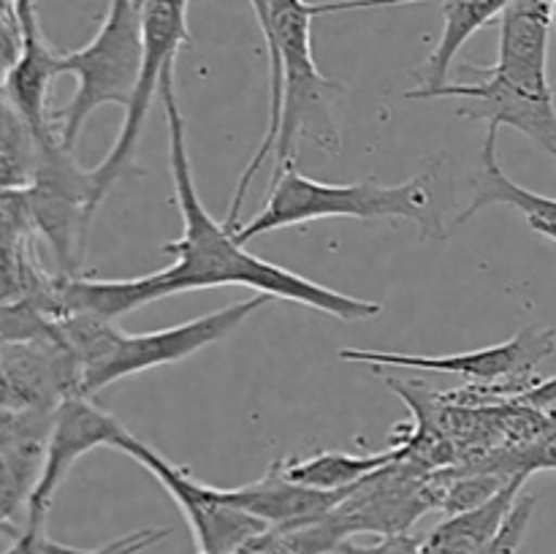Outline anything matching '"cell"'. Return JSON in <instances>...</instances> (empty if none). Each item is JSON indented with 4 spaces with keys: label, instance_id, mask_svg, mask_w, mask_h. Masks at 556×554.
Listing matches in <instances>:
<instances>
[{
    "label": "cell",
    "instance_id": "23",
    "mask_svg": "<svg viewBox=\"0 0 556 554\" xmlns=\"http://www.w3.org/2000/svg\"><path fill=\"white\" fill-rule=\"evenodd\" d=\"M548 3H552V9H554V25H556V0H548Z\"/></svg>",
    "mask_w": 556,
    "mask_h": 554
},
{
    "label": "cell",
    "instance_id": "14",
    "mask_svg": "<svg viewBox=\"0 0 556 554\" xmlns=\"http://www.w3.org/2000/svg\"><path fill=\"white\" fill-rule=\"evenodd\" d=\"M348 492L351 489L324 492V489H313L291 481L282 473V462L277 459L271 462V467L258 481L244 483V487L223 489V498L231 505H237V508L253 514L255 519L266 521L269 527H288L329 514L331 508H337L348 498Z\"/></svg>",
    "mask_w": 556,
    "mask_h": 554
},
{
    "label": "cell",
    "instance_id": "13",
    "mask_svg": "<svg viewBox=\"0 0 556 554\" xmlns=\"http://www.w3.org/2000/svg\"><path fill=\"white\" fill-rule=\"evenodd\" d=\"M554 9L548 0H510L500 14L497 63L489 65L510 85L530 92L554 90L548 85V36Z\"/></svg>",
    "mask_w": 556,
    "mask_h": 554
},
{
    "label": "cell",
    "instance_id": "15",
    "mask_svg": "<svg viewBox=\"0 0 556 554\" xmlns=\"http://www.w3.org/2000/svg\"><path fill=\"white\" fill-rule=\"evenodd\" d=\"M497 134L500 128L486 125V136H483L481 147V168L472 177V201L467 210L459 215V223L470 221L476 212L486 210L492 204H505L519 210L527 217L532 231L541 237L556 242V199L552 196H541L535 190H527L516 185L508 174L500 168L497 163Z\"/></svg>",
    "mask_w": 556,
    "mask_h": 554
},
{
    "label": "cell",
    "instance_id": "20",
    "mask_svg": "<svg viewBox=\"0 0 556 554\" xmlns=\"http://www.w3.org/2000/svg\"><path fill=\"white\" fill-rule=\"evenodd\" d=\"M554 400H556V375H552V378H541L532 389H527L525 394L516 396V402H525V405H535V407H546L548 402Z\"/></svg>",
    "mask_w": 556,
    "mask_h": 554
},
{
    "label": "cell",
    "instance_id": "8",
    "mask_svg": "<svg viewBox=\"0 0 556 554\" xmlns=\"http://www.w3.org/2000/svg\"><path fill=\"white\" fill-rule=\"evenodd\" d=\"M112 449L128 454L130 459L139 462L144 470H150L161 481V487L172 494L174 503L179 505L182 516L188 519L190 532L199 543V552L242 554L255 538L269 530L266 521L255 519L253 514L228 503L223 498V489L195 481L185 467L168 462L166 456L157 454L152 445L130 435L128 429L117 435Z\"/></svg>",
    "mask_w": 556,
    "mask_h": 554
},
{
    "label": "cell",
    "instance_id": "3",
    "mask_svg": "<svg viewBox=\"0 0 556 554\" xmlns=\"http://www.w3.org/2000/svg\"><path fill=\"white\" fill-rule=\"evenodd\" d=\"M440 158L434 166L424 168L402 185H383L378 179H362L353 185L320 182L286 163L277 177H271V190L266 196L264 210L237 228V239L248 244L261 234L280 231V228L304 226L313 221L331 217H356V221H413L421 239H443V217L434 199V179H438Z\"/></svg>",
    "mask_w": 556,
    "mask_h": 554
},
{
    "label": "cell",
    "instance_id": "1",
    "mask_svg": "<svg viewBox=\"0 0 556 554\" xmlns=\"http://www.w3.org/2000/svg\"><path fill=\"white\" fill-rule=\"evenodd\" d=\"M161 101L166 112L168 128V166H172L174 201L182 215V237L163 244V253L174 255V264L163 272L134 277V280H81V277H63L58 288H52V304L65 313H90L98 318L114 320L117 315L134 313L144 304L157 302L163 297L182 291H201L217 286H248L271 299L304 304L315 313L331 315L337 320L358 324L380 315L378 302L356 299L351 293L334 291L309 277L288 272L282 266L258 259L237 234L226 228V223L215 221L201 204L195 190L193 166L188 158L185 141V119L179 112L177 90H174V68L161 79Z\"/></svg>",
    "mask_w": 556,
    "mask_h": 554
},
{
    "label": "cell",
    "instance_id": "7",
    "mask_svg": "<svg viewBox=\"0 0 556 554\" xmlns=\"http://www.w3.org/2000/svg\"><path fill=\"white\" fill-rule=\"evenodd\" d=\"M271 297H266V293H258V297L228 304V307L215 310V313L199 315V318L168 326V329L147 331V335H123L117 329L112 340H109V345L103 348L101 356L81 369L79 394L92 396L103 386H112L119 378H128V375H139L144 369H155L163 367V364H174L193 356L201 348L212 345V342L237 331Z\"/></svg>",
    "mask_w": 556,
    "mask_h": 554
},
{
    "label": "cell",
    "instance_id": "22",
    "mask_svg": "<svg viewBox=\"0 0 556 554\" xmlns=\"http://www.w3.org/2000/svg\"><path fill=\"white\" fill-rule=\"evenodd\" d=\"M543 411H546V413H548V416H552V421L556 424V400H554V402H548V405H546V407H543Z\"/></svg>",
    "mask_w": 556,
    "mask_h": 554
},
{
    "label": "cell",
    "instance_id": "18",
    "mask_svg": "<svg viewBox=\"0 0 556 554\" xmlns=\"http://www.w3.org/2000/svg\"><path fill=\"white\" fill-rule=\"evenodd\" d=\"M407 449H389L378 454H345V451H320V454L302 456V459H280L282 473L291 481L304 487L324 489V492H342L362 483L372 473L383 470L391 462L402 459Z\"/></svg>",
    "mask_w": 556,
    "mask_h": 554
},
{
    "label": "cell",
    "instance_id": "24",
    "mask_svg": "<svg viewBox=\"0 0 556 554\" xmlns=\"http://www.w3.org/2000/svg\"><path fill=\"white\" fill-rule=\"evenodd\" d=\"M14 3V0H0V5H11Z\"/></svg>",
    "mask_w": 556,
    "mask_h": 554
},
{
    "label": "cell",
    "instance_id": "12",
    "mask_svg": "<svg viewBox=\"0 0 556 554\" xmlns=\"http://www.w3.org/2000/svg\"><path fill=\"white\" fill-rule=\"evenodd\" d=\"M14 9L16 16H20L22 49L9 79L0 87V96L25 119L33 139L38 141L58 134L52 114L47 109V98L52 81L63 74V52H54L47 38H43L36 0H14Z\"/></svg>",
    "mask_w": 556,
    "mask_h": 554
},
{
    "label": "cell",
    "instance_id": "5",
    "mask_svg": "<svg viewBox=\"0 0 556 554\" xmlns=\"http://www.w3.org/2000/svg\"><path fill=\"white\" fill-rule=\"evenodd\" d=\"M188 3L190 0H144V58H141L139 81H136L134 96L125 106V119L117 141L109 150V155L96 168H90L96 206L106 199L117 179L141 174V168L136 166V147H139L152 96L161 92L163 74L174 68L179 47L190 41Z\"/></svg>",
    "mask_w": 556,
    "mask_h": 554
},
{
    "label": "cell",
    "instance_id": "4",
    "mask_svg": "<svg viewBox=\"0 0 556 554\" xmlns=\"http://www.w3.org/2000/svg\"><path fill=\"white\" fill-rule=\"evenodd\" d=\"M144 58V0H109V11L90 43L63 52V74L76 79V92L52 123L65 150H74L87 117L103 103L128 106Z\"/></svg>",
    "mask_w": 556,
    "mask_h": 554
},
{
    "label": "cell",
    "instance_id": "21",
    "mask_svg": "<svg viewBox=\"0 0 556 554\" xmlns=\"http://www.w3.org/2000/svg\"><path fill=\"white\" fill-rule=\"evenodd\" d=\"M250 5H253V14H255V20H258L261 36H264L266 47H269V41H271V0H250Z\"/></svg>",
    "mask_w": 556,
    "mask_h": 554
},
{
    "label": "cell",
    "instance_id": "19",
    "mask_svg": "<svg viewBox=\"0 0 556 554\" xmlns=\"http://www.w3.org/2000/svg\"><path fill=\"white\" fill-rule=\"evenodd\" d=\"M22 49V30L20 16H16L14 3L0 5V87L9 79L11 68H14L16 58Z\"/></svg>",
    "mask_w": 556,
    "mask_h": 554
},
{
    "label": "cell",
    "instance_id": "2",
    "mask_svg": "<svg viewBox=\"0 0 556 554\" xmlns=\"http://www.w3.org/2000/svg\"><path fill=\"white\" fill-rule=\"evenodd\" d=\"M427 3V0H271V41L266 47L269 54V123L261 139L258 150L250 158L233 193L226 215V228L237 234L239 212L244 196L250 193L255 174L264 166L266 158L275 152V174L282 172L286 163L293 161L302 139H309L326 152H340L342 136L337 125L334 106L345 96V85L324 76L313 58V20L342 11L380 9V5Z\"/></svg>",
    "mask_w": 556,
    "mask_h": 554
},
{
    "label": "cell",
    "instance_id": "16",
    "mask_svg": "<svg viewBox=\"0 0 556 554\" xmlns=\"http://www.w3.org/2000/svg\"><path fill=\"white\" fill-rule=\"evenodd\" d=\"M527 476H516L500 489L497 494L476 508L448 514L432 532L421 541V554H483L497 530L503 527L505 516L510 514L519 500Z\"/></svg>",
    "mask_w": 556,
    "mask_h": 554
},
{
    "label": "cell",
    "instance_id": "17",
    "mask_svg": "<svg viewBox=\"0 0 556 554\" xmlns=\"http://www.w3.org/2000/svg\"><path fill=\"white\" fill-rule=\"evenodd\" d=\"M508 3L510 0H443V33H440L434 52L429 54L427 65L421 68L424 85L416 90H407L405 98L448 85V71L467 38L476 36L492 20H497L508 9Z\"/></svg>",
    "mask_w": 556,
    "mask_h": 554
},
{
    "label": "cell",
    "instance_id": "10",
    "mask_svg": "<svg viewBox=\"0 0 556 554\" xmlns=\"http://www.w3.org/2000/svg\"><path fill=\"white\" fill-rule=\"evenodd\" d=\"M476 71L478 79L472 81H456V85H443L438 90L418 92L407 101H432V98H465L467 106L459 109V117L483 119L494 128H510L521 130L530 136L535 144H541L548 155L556 158V106H554V90L548 92H530L521 87L510 85L508 79L494 74L489 65H467Z\"/></svg>",
    "mask_w": 556,
    "mask_h": 554
},
{
    "label": "cell",
    "instance_id": "11",
    "mask_svg": "<svg viewBox=\"0 0 556 554\" xmlns=\"http://www.w3.org/2000/svg\"><path fill=\"white\" fill-rule=\"evenodd\" d=\"M79 358L54 337L0 340V405L52 413L79 394Z\"/></svg>",
    "mask_w": 556,
    "mask_h": 554
},
{
    "label": "cell",
    "instance_id": "9",
    "mask_svg": "<svg viewBox=\"0 0 556 554\" xmlns=\"http://www.w3.org/2000/svg\"><path fill=\"white\" fill-rule=\"evenodd\" d=\"M123 429L125 427L112 413L101 411L87 394H68L54 407L41 476H38L36 489L27 500V527L22 530L20 538L33 541V538L43 536V521H47L49 508H52L54 492L65 481L76 459L85 456L87 451L98 449V445L112 449Z\"/></svg>",
    "mask_w": 556,
    "mask_h": 554
},
{
    "label": "cell",
    "instance_id": "6",
    "mask_svg": "<svg viewBox=\"0 0 556 554\" xmlns=\"http://www.w3.org/2000/svg\"><path fill=\"white\" fill-rule=\"evenodd\" d=\"M556 345L554 329H535L525 326L510 340L497 345L478 348V351L448 353V356H427V353H396V351H367V348H340L337 356L342 362L372 364V367H400L424 369V373L462 375L483 386H497V396L525 394L538 383V364L552 356Z\"/></svg>",
    "mask_w": 556,
    "mask_h": 554
}]
</instances>
